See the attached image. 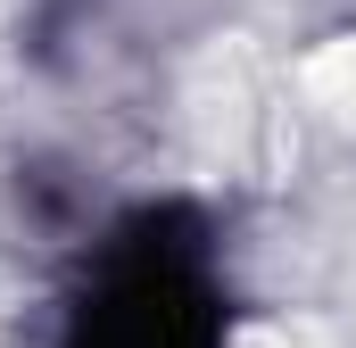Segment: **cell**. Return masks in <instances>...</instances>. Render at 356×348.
Returning <instances> with one entry per match:
<instances>
[{
	"instance_id": "7a4b0ae2",
	"label": "cell",
	"mask_w": 356,
	"mask_h": 348,
	"mask_svg": "<svg viewBox=\"0 0 356 348\" xmlns=\"http://www.w3.org/2000/svg\"><path fill=\"white\" fill-rule=\"evenodd\" d=\"M241 348H323V332H307V324H290V315H273V324H249Z\"/></svg>"
},
{
	"instance_id": "6da1fadb",
	"label": "cell",
	"mask_w": 356,
	"mask_h": 348,
	"mask_svg": "<svg viewBox=\"0 0 356 348\" xmlns=\"http://www.w3.org/2000/svg\"><path fill=\"white\" fill-rule=\"evenodd\" d=\"M298 84H307L315 108H332V116L356 125V33H348V42H323V50L298 67Z\"/></svg>"
}]
</instances>
